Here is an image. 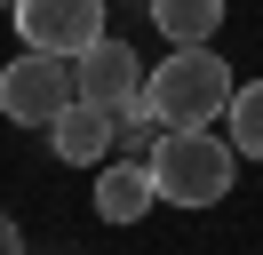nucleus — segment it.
<instances>
[{
	"instance_id": "obj_1",
	"label": "nucleus",
	"mask_w": 263,
	"mask_h": 255,
	"mask_svg": "<svg viewBox=\"0 0 263 255\" xmlns=\"http://www.w3.org/2000/svg\"><path fill=\"white\" fill-rule=\"evenodd\" d=\"M231 88L239 80H231V64L215 48H167V64L144 72V112L160 128H208V120H223Z\"/></svg>"
},
{
	"instance_id": "obj_2",
	"label": "nucleus",
	"mask_w": 263,
	"mask_h": 255,
	"mask_svg": "<svg viewBox=\"0 0 263 255\" xmlns=\"http://www.w3.org/2000/svg\"><path fill=\"white\" fill-rule=\"evenodd\" d=\"M144 168H152V191L167 207H215L231 191V175H239V159H231V143L215 128H160Z\"/></svg>"
},
{
	"instance_id": "obj_3",
	"label": "nucleus",
	"mask_w": 263,
	"mask_h": 255,
	"mask_svg": "<svg viewBox=\"0 0 263 255\" xmlns=\"http://www.w3.org/2000/svg\"><path fill=\"white\" fill-rule=\"evenodd\" d=\"M16 40H24V56H56V64H72V56H88V48L104 40V0H16Z\"/></svg>"
},
{
	"instance_id": "obj_4",
	"label": "nucleus",
	"mask_w": 263,
	"mask_h": 255,
	"mask_svg": "<svg viewBox=\"0 0 263 255\" xmlns=\"http://www.w3.org/2000/svg\"><path fill=\"white\" fill-rule=\"evenodd\" d=\"M136 96H144V64H136V48L128 40H112L104 32L88 56H72V104H88V112H128Z\"/></svg>"
},
{
	"instance_id": "obj_5",
	"label": "nucleus",
	"mask_w": 263,
	"mask_h": 255,
	"mask_svg": "<svg viewBox=\"0 0 263 255\" xmlns=\"http://www.w3.org/2000/svg\"><path fill=\"white\" fill-rule=\"evenodd\" d=\"M0 112L24 128H56V112H72V64L56 56H16L0 72Z\"/></svg>"
},
{
	"instance_id": "obj_6",
	"label": "nucleus",
	"mask_w": 263,
	"mask_h": 255,
	"mask_svg": "<svg viewBox=\"0 0 263 255\" xmlns=\"http://www.w3.org/2000/svg\"><path fill=\"white\" fill-rule=\"evenodd\" d=\"M152 207H160V191H152V168H144V159H112V168L96 175V215L104 223H144Z\"/></svg>"
},
{
	"instance_id": "obj_7",
	"label": "nucleus",
	"mask_w": 263,
	"mask_h": 255,
	"mask_svg": "<svg viewBox=\"0 0 263 255\" xmlns=\"http://www.w3.org/2000/svg\"><path fill=\"white\" fill-rule=\"evenodd\" d=\"M48 143H56V159H72V168H104V159H112V112H88V104L56 112Z\"/></svg>"
},
{
	"instance_id": "obj_8",
	"label": "nucleus",
	"mask_w": 263,
	"mask_h": 255,
	"mask_svg": "<svg viewBox=\"0 0 263 255\" xmlns=\"http://www.w3.org/2000/svg\"><path fill=\"white\" fill-rule=\"evenodd\" d=\"M144 8L167 48H215V32H223V0H144Z\"/></svg>"
},
{
	"instance_id": "obj_9",
	"label": "nucleus",
	"mask_w": 263,
	"mask_h": 255,
	"mask_svg": "<svg viewBox=\"0 0 263 255\" xmlns=\"http://www.w3.org/2000/svg\"><path fill=\"white\" fill-rule=\"evenodd\" d=\"M223 143H231V159H263V80H239V88H231Z\"/></svg>"
},
{
	"instance_id": "obj_10",
	"label": "nucleus",
	"mask_w": 263,
	"mask_h": 255,
	"mask_svg": "<svg viewBox=\"0 0 263 255\" xmlns=\"http://www.w3.org/2000/svg\"><path fill=\"white\" fill-rule=\"evenodd\" d=\"M152 143H160V120H152V112H144V96H136V104L112 120V152H120V159H136V152L152 159Z\"/></svg>"
},
{
	"instance_id": "obj_11",
	"label": "nucleus",
	"mask_w": 263,
	"mask_h": 255,
	"mask_svg": "<svg viewBox=\"0 0 263 255\" xmlns=\"http://www.w3.org/2000/svg\"><path fill=\"white\" fill-rule=\"evenodd\" d=\"M0 255H24V231H16V215H0Z\"/></svg>"
},
{
	"instance_id": "obj_12",
	"label": "nucleus",
	"mask_w": 263,
	"mask_h": 255,
	"mask_svg": "<svg viewBox=\"0 0 263 255\" xmlns=\"http://www.w3.org/2000/svg\"><path fill=\"white\" fill-rule=\"evenodd\" d=\"M0 8H16V0H0Z\"/></svg>"
},
{
	"instance_id": "obj_13",
	"label": "nucleus",
	"mask_w": 263,
	"mask_h": 255,
	"mask_svg": "<svg viewBox=\"0 0 263 255\" xmlns=\"http://www.w3.org/2000/svg\"><path fill=\"white\" fill-rule=\"evenodd\" d=\"M104 8H112V0H104Z\"/></svg>"
}]
</instances>
